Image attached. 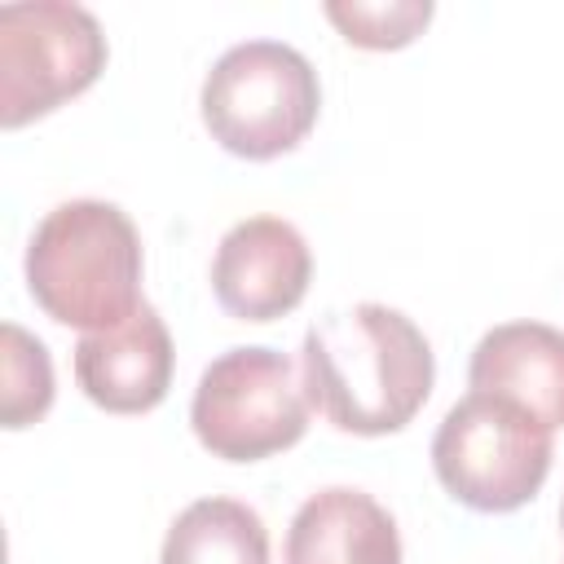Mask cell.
I'll use <instances>...</instances> for the list:
<instances>
[{"label":"cell","mask_w":564,"mask_h":564,"mask_svg":"<svg viewBox=\"0 0 564 564\" xmlns=\"http://www.w3.org/2000/svg\"><path fill=\"white\" fill-rule=\"evenodd\" d=\"M141 234L106 198L57 203L26 242V291L62 326L115 330L141 300Z\"/></svg>","instance_id":"2"},{"label":"cell","mask_w":564,"mask_h":564,"mask_svg":"<svg viewBox=\"0 0 564 564\" xmlns=\"http://www.w3.org/2000/svg\"><path fill=\"white\" fill-rule=\"evenodd\" d=\"M432 467L454 502L502 516L542 489L551 471V427L507 397L467 392L432 436Z\"/></svg>","instance_id":"4"},{"label":"cell","mask_w":564,"mask_h":564,"mask_svg":"<svg viewBox=\"0 0 564 564\" xmlns=\"http://www.w3.org/2000/svg\"><path fill=\"white\" fill-rule=\"evenodd\" d=\"M326 18L357 48H405L432 22V0H326Z\"/></svg>","instance_id":"13"},{"label":"cell","mask_w":564,"mask_h":564,"mask_svg":"<svg viewBox=\"0 0 564 564\" xmlns=\"http://www.w3.org/2000/svg\"><path fill=\"white\" fill-rule=\"evenodd\" d=\"M106 70L101 22L70 0L0 9V123L22 128L79 97Z\"/></svg>","instance_id":"6"},{"label":"cell","mask_w":564,"mask_h":564,"mask_svg":"<svg viewBox=\"0 0 564 564\" xmlns=\"http://www.w3.org/2000/svg\"><path fill=\"white\" fill-rule=\"evenodd\" d=\"M471 392L507 397L542 427H564V330L546 322H502L480 335L467 366Z\"/></svg>","instance_id":"9"},{"label":"cell","mask_w":564,"mask_h":564,"mask_svg":"<svg viewBox=\"0 0 564 564\" xmlns=\"http://www.w3.org/2000/svg\"><path fill=\"white\" fill-rule=\"evenodd\" d=\"M300 375L308 405L339 432H401L432 397L436 357L427 335L388 304H352L304 330Z\"/></svg>","instance_id":"1"},{"label":"cell","mask_w":564,"mask_h":564,"mask_svg":"<svg viewBox=\"0 0 564 564\" xmlns=\"http://www.w3.org/2000/svg\"><path fill=\"white\" fill-rule=\"evenodd\" d=\"M286 564H401V533L366 489L330 485L291 516Z\"/></svg>","instance_id":"10"},{"label":"cell","mask_w":564,"mask_h":564,"mask_svg":"<svg viewBox=\"0 0 564 564\" xmlns=\"http://www.w3.org/2000/svg\"><path fill=\"white\" fill-rule=\"evenodd\" d=\"M313 278V251L304 234L282 216L238 220L212 256V291L238 322L286 317Z\"/></svg>","instance_id":"7"},{"label":"cell","mask_w":564,"mask_h":564,"mask_svg":"<svg viewBox=\"0 0 564 564\" xmlns=\"http://www.w3.org/2000/svg\"><path fill=\"white\" fill-rule=\"evenodd\" d=\"M203 123L238 159H278L295 150L322 110L313 62L282 40H242L216 57L198 93Z\"/></svg>","instance_id":"3"},{"label":"cell","mask_w":564,"mask_h":564,"mask_svg":"<svg viewBox=\"0 0 564 564\" xmlns=\"http://www.w3.org/2000/svg\"><path fill=\"white\" fill-rule=\"evenodd\" d=\"M159 564H269V529L256 507L212 494L172 520Z\"/></svg>","instance_id":"11"},{"label":"cell","mask_w":564,"mask_h":564,"mask_svg":"<svg viewBox=\"0 0 564 564\" xmlns=\"http://www.w3.org/2000/svg\"><path fill=\"white\" fill-rule=\"evenodd\" d=\"M0 352H4V383H0V423L9 432L31 427L53 405V361L48 348L22 330L18 322L0 326Z\"/></svg>","instance_id":"12"},{"label":"cell","mask_w":564,"mask_h":564,"mask_svg":"<svg viewBox=\"0 0 564 564\" xmlns=\"http://www.w3.org/2000/svg\"><path fill=\"white\" fill-rule=\"evenodd\" d=\"M560 529H564V507H560Z\"/></svg>","instance_id":"14"},{"label":"cell","mask_w":564,"mask_h":564,"mask_svg":"<svg viewBox=\"0 0 564 564\" xmlns=\"http://www.w3.org/2000/svg\"><path fill=\"white\" fill-rule=\"evenodd\" d=\"M304 379L278 348L247 344L220 352L194 388L189 423L198 445L225 463H260L291 449L308 432Z\"/></svg>","instance_id":"5"},{"label":"cell","mask_w":564,"mask_h":564,"mask_svg":"<svg viewBox=\"0 0 564 564\" xmlns=\"http://www.w3.org/2000/svg\"><path fill=\"white\" fill-rule=\"evenodd\" d=\"M172 335L154 304H141L123 326L93 330L75 344V379L84 397L110 414H145L172 388Z\"/></svg>","instance_id":"8"}]
</instances>
